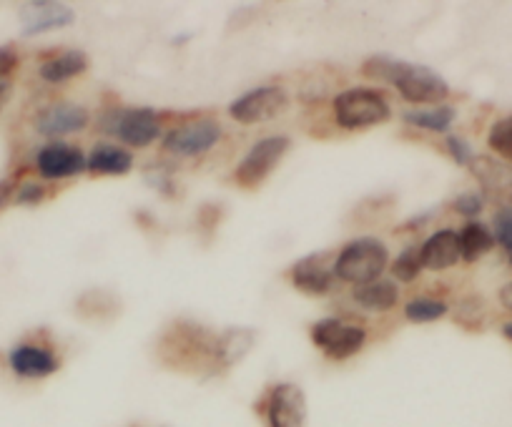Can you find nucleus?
<instances>
[{"label": "nucleus", "instance_id": "obj_20", "mask_svg": "<svg viewBox=\"0 0 512 427\" xmlns=\"http://www.w3.org/2000/svg\"><path fill=\"white\" fill-rule=\"evenodd\" d=\"M457 234H460L462 259L470 264L485 257V254L495 247V234H490V229L480 222H467Z\"/></svg>", "mask_w": 512, "mask_h": 427}, {"label": "nucleus", "instance_id": "obj_29", "mask_svg": "<svg viewBox=\"0 0 512 427\" xmlns=\"http://www.w3.org/2000/svg\"><path fill=\"white\" fill-rule=\"evenodd\" d=\"M339 325H342V319H339V317L319 319L317 325H312V332H309V335H312L314 345H317L319 350H324V347H327V342L334 337V332L339 330Z\"/></svg>", "mask_w": 512, "mask_h": 427}, {"label": "nucleus", "instance_id": "obj_33", "mask_svg": "<svg viewBox=\"0 0 512 427\" xmlns=\"http://www.w3.org/2000/svg\"><path fill=\"white\" fill-rule=\"evenodd\" d=\"M500 304L512 312V282H507L505 287L500 289Z\"/></svg>", "mask_w": 512, "mask_h": 427}, {"label": "nucleus", "instance_id": "obj_25", "mask_svg": "<svg viewBox=\"0 0 512 427\" xmlns=\"http://www.w3.org/2000/svg\"><path fill=\"white\" fill-rule=\"evenodd\" d=\"M422 272V257H420V247L412 244V247L402 249L400 257L395 259L392 264V274H395L397 282H415Z\"/></svg>", "mask_w": 512, "mask_h": 427}, {"label": "nucleus", "instance_id": "obj_30", "mask_svg": "<svg viewBox=\"0 0 512 427\" xmlns=\"http://www.w3.org/2000/svg\"><path fill=\"white\" fill-rule=\"evenodd\" d=\"M482 206H485V199H482L480 194H475V191L460 194L452 201V209H455L457 214H462V217H477L482 211Z\"/></svg>", "mask_w": 512, "mask_h": 427}, {"label": "nucleus", "instance_id": "obj_14", "mask_svg": "<svg viewBox=\"0 0 512 427\" xmlns=\"http://www.w3.org/2000/svg\"><path fill=\"white\" fill-rule=\"evenodd\" d=\"M76 21V13L61 3H26L21 6V26L26 36H38V33L53 31V28H66Z\"/></svg>", "mask_w": 512, "mask_h": 427}, {"label": "nucleus", "instance_id": "obj_9", "mask_svg": "<svg viewBox=\"0 0 512 427\" xmlns=\"http://www.w3.org/2000/svg\"><path fill=\"white\" fill-rule=\"evenodd\" d=\"M86 159L78 146L66 144V141H51L41 146L36 154V169L46 181H63L86 171Z\"/></svg>", "mask_w": 512, "mask_h": 427}, {"label": "nucleus", "instance_id": "obj_4", "mask_svg": "<svg viewBox=\"0 0 512 427\" xmlns=\"http://www.w3.org/2000/svg\"><path fill=\"white\" fill-rule=\"evenodd\" d=\"M289 149H292V139L282 134L256 141L249 149V154H246L244 159H241V164L236 166V186L246 191L259 189V186L272 176V171L282 164V159L289 154Z\"/></svg>", "mask_w": 512, "mask_h": 427}, {"label": "nucleus", "instance_id": "obj_7", "mask_svg": "<svg viewBox=\"0 0 512 427\" xmlns=\"http://www.w3.org/2000/svg\"><path fill=\"white\" fill-rule=\"evenodd\" d=\"M221 141V126L214 119H196L176 126L161 141V149L174 156H201Z\"/></svg>", "mask_w": 512, "mask_h": 427}, {"label": "nucleus", "instance_id": "obj_17", "mask_svg": "<svg viewBox=\"0 0 512 427\" xmlns=\"http://www.w3.org/2000/svg\"><path fill=\"white\" fill-rule=\"evenodd\" d=\"M88 71V56L83 51H61L56 56L46 58L38 68V76L43 78L46 83H66L71 78L81 76V73Z\"/></svg>", "mask_w": 512, "mask_h": 427}, {"label": "nucleus", "instance_id": "obj_19", "mask_svg": "<svg viewBox=\"0 0 512 427\" xmlns=\"http://www.w3.org/2000/svg\"><path fill=\"white\" fill-rule=\"evenodd\" d=\"M251 345H254V332L231 327L214 340V360L224 367H231L251 350Z\"/></svg>", "mask_w": 512, "mask_h": 427}, {"label": "nucleus", "instance_id": "obj_18", "mask_svg": "<svg viewBox=\"0 0 512 427\" xmlns=\"http://www.w3.org/2000/svg\"><path fill=\"white\" fill-rule=\"evenodd\" d=\"M352 299L369 312H390L400 302V287L390 279H374L362 287H354Z\"/></svg>", "mask_w": 512, "mask_h": 427}, {"label": "nucleus", "instance_id": "obj_28", "mask_svg": "<svg viewBox=\"0 0 512 427\" xmlns=\"http://www.w3.org/2000/svg\"><path fill=\"white\" fill-rule=\"evenodd\" d=\"M46 186L38 184V181H23V184H18V191H16V204L18 206H38L46 201Z\"/></svg>", "mask_w": 512, "mask_h": 427}, {"label": "nucleus", "instance_id": "obj_34", "mask_svg": "<svg viewBox=\"0 0 512 427\" xmlns=\"http://www.w3.org/2000/svg\"><path fill=\"white\" fill-rule=\"evenodd\" d=\"M502 335H505L507 340H512V322H507V325L502 327Z\"/></svg>", "mask_w": 512, "mask_h": 427}, {"label": "nucleus", "instance_id": "obj_31", "mask_svg": "<svg viewBox=\"0 0 512 427\" xmlns=\"http://www.w3.org/2000/svg\"><path fill=\"white\" fill-rule=\"evenodd\" d=\"M447 151H450L452 161H457L460 166H470L472 159H475V151H472V146L467 144L462 136H447Z\"/></svg>", "mask_w": 512, "mask_h": 427}, {"label": "nucleus", "instance_id": "obj_24", "mask_svg": "<svg viewBox=\"0 0 512 427\" xmlns=\"http://www.w3.org/2000/svg\"><path fill=\"white\" fill-rule=\"evenodd\" d=\"M21 66V56L13 46H0V111L6 109L13 93V76Z\"/></svg>", "mask_w": 512, "mask_h": 427}, {"label": "nucleus", "instance_id": "obj_12", "mask_svg": "<svg viewBox=\"0 0 512 427\" xmlns=\"http://www.w3.org/2000/svg\"><path fill=\"white\" fill-rule=\"evenodd\" d=\"M8 365L16 372L18 377H26V380H41V377L53 375L61 367V360L56 357V352L48 350L43 345H31V342H23L16 345L8 352Z\"/></svg>", "mask_w": 512, "mask_h": 427}, {"label": "nucleus", "instance_id": "obj_2", "mask_svg": "<svg viewBox=\"0 0 512 427\" xmlns=\"http://www.w3.org/2000/svg\"><path fill=\"white\" fill-rule=\"evenodd\" d=\"M390 264V249L384 247L382 239L377 237H359L352 239L334 259V274L342 282L362 287V284L374 282L379 274Z\"/></svg>", "mask_w": 512, "mask_h": 427}, {"label": "nucleus", "instance_id": "obj_5", "mask_svg": "<svg viewBox=\"0 0 512 427\" xmlns=\"http://www.w3.org/2000/svg\"><path fill=\"white\" fill-rule=\"evenodd\" d=\"M103 131L118 136L131 149H146L161 136V119L154 109H121L103 119Z\"/></svg>", "mask_w": 512, "mask_h": 427}, {"label": "nucleus", "instance_id": "obj_26", "mask_svg": "<svg viewBox=\"0 0 512 427\" xmlns=\"http://www.w3.org/2000/svg\"><path fill=\"white\" fill-rule=\"evenodd\" d=\"M487 144L497 156L512 161V116H505V119L492 124L490 134H487Z\"/></svg>", "mask_w": 512, "mask_h": 427}, {"label": "nucleus", "instance_id": "obj_21", "mask_svg": "<svg viewBox=\"0 0 512 427\" xmlns=\"http://www.w3.org/2000/svg\"><path fill=\"white\" fill-rule=\"evenodd\" d=\"M364 342H367V332H364V327L342 322L339 330L334 332L332 340L327 342V347H324V355H327L329 360H347V357L357 355V352L362 350Z\"/></svg>", "mask_w": 512, "mask_h": 427}, {"label": "nucleus", "instance_id": "obj_32", "mask_svg": "<svg viewBox=\"0 0 512 427\" xmlns=\"http://www.w3.org/2000/svg\"><path fill=\"white\" fill-rule=\"evenodd\" d=\"M18 191V176H3L0 179V209H6L13 199H16Z\"/></svg>", "mask_w": 512, "mask_h": 427}, {"label": "nucleus", "instance_id": "obj_3", "mask_svg": "<svg viewBox=\"0 0 512 427\" xmlns=\"http://www.w3.org/2000/svg\"><path fill=\"white\" fill-rule=\"evenodd\" d=\"M392 109L387 98L377 91V88L354 86L344 88L334 98V119L344 131H359L372 129V126L390 121Z\"/></svg>", "mask_w": 512, "mask_h": 427}, {"label": "nucleus", "instance_id": "obj_1", "mask_svg": "<svg viewBox=\"0 0 512 427\" xmlns=\"http://www.w3.org/2000/svg\"><path fill=\"white\" fill-rule=\"evenodd\" d=\"M362 73L369 78L387 81L400 91V96L410 103H440L450 96V83L420 63L395 61L390 56H372L364 61Z\"/></svg>", "mask_w": 512, "mask_h": 427}, {"label": "nucleus", "instance_id": "obj_13", "mask_svg": "<svg viewBox=\"0 0 512 427\" xmlns=\"http://www.w3.org/2000/svg\"><path fill=\"white\" fill-rule=\"evenodd\" d=\"M289 277H292L294 287L319 297V294H327L334 287V277L337 274H334V264L329 267L327 254H309V257L299 259L294 264Z\"/></svg>", "mask_w": 512, "mask_h": 427}, {"label": "nucleus", "instance_id": "obj_16", "mask_svg": "<svg viewBox=\"0 0 512 427\" xmlns=\"http://www.w3.org/2000/svg\"><path fill=\"white\" fill-rule=\"evenodd\" d=\"M86 169L93 176H126L134 169V154L121 146L96 144L86 159Z\"/></svg>", "mask_w": 512, "mask_h": 427}, {"label": "nucleus", "instance_id": "obj_15", "mask_svg": "<svg viewBox=\"0 0 512 427\" xmlns=\"http://www.w3.org/2000/svg\"><path fill=\"white\" fill-rule=\"evenodd\" d=\"M422 267L432 269V272H442V269L455 267L462 259L460 254V234L455 229H440L432 234L425 244L420 247Z\"/></svg>", "mask_w": 512, "mask_h": 427}, {"label": "nucleus", "instance_id": "obj_22", "mask_svg": "<svg viewBox=\"0 0 512 427\" xmlns=\"http://www.w3.org/2000/svg\"><path fill=\"white\" fill-rule=\"evenodd\" d=\"M457 111L452 106H435V109H415V111H405L402 119L405 124L415 126V129H425L432 131V134H445L450 131V126L455 124Z\"/></svg>", "mask_w": 512, "mask_h": 427}, {"label": "nucleus", "instance_id": "obj_23", "mask_svg": "<svg viewBox=\"0 0 512 427\" xmlns=\"http://www.w3.org/2000/svg\"><path fill=\"white\" fill-rule=\"evenodd\" d=\"M447 304L442 299L432 297H415L405 304V317L415 325H427V322H435V319L445 317Z\"/></svg>", "mask_w": 512, "mask_h": 427}, {"label": "nucleus", "instance_id": "obj_10", "mask_svg": "<svg viewBox=\"0 0 512 427\" xmlns=\"http://www.w3.org/2000/svg\"><path fill=\"white\" fill-rule=\"evenodd\" d=\"M88 121H91L88 109H83V106L71 101H58L46 106V109L36 116V131L41 136H46V139L56 141L58 136L83 131L88 126Z\"/></svg>", "mask_w": 512, "mask_h": 427}, {"label": "nucleus", "instance_id": "obj_27", "mask_svg": "<svg viewBox=\"0 0 512 427\" xmlns=\"http://www.w3.org/2000/svg\"><path fill=\"white\" fill-rule=\"evenodd\" d=\"M495 239L502 244V249H505L512 264V206H505V209L497 211Z\"/></svg>", "mask_w": 512, "mask_h": 427}, {"label": "nucleus", "instance_id": "obj_8", "mask_svg": "<svg viewBox=\"0 0 512 427\" xmlns=\"http://www.w3.org/2000/svg\"><path fill=\"white\" fill-rule=\"evenodd\" d=\"M264 420L269 427H304L307 422V397L302 387L292 382L272 387L264 402Z\"/></svg>", "mask_w": 512, "mask_h": 427}, {"label": "nucleus", "instance_id": "obj_6", "mask_svg": "<svg viewBox=\"0 0 512 427\" xmlns=\"http://www.w3.org/2000/svg\"><path fill=\"white\" fill-rule=\"evenodd\" d=\"M289 106V93L282 86H259L231 101L229 116L244 126L264 124L282 116Z\"/></svg>", "mask_w": 512, "mask_h": 427}, {"label": "nucleus", "instance_id": "obj_11", "mask_svg": "<svg viewBox=\"0 0 512 427\" xmlns=\"http://www.w3.org/2000/svg\"><path fill=\"white\" fill-rule=\"evenodd\" d=\"M472 176L480 184L482 194L497 204L512 206V166L495 156H475L470 164Z\"/></svg>", "mask_w": 512, "mask_h": 427}]
</instances>
